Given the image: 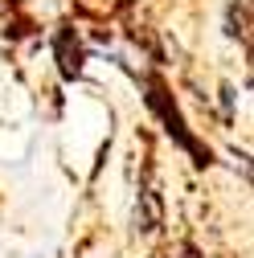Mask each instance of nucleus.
<instances>
[{"instance_id":"7ed1b4c3","label":"nucleus","mask_w":254,"mask_h":258,"mask_svg":"<svg viewBox=\"0 0 254 258\" xmlns=\"http://www.w3.org/2000/svg\"><path fill=\"white\" fill-rule=\"evenodd\" d=\"M230 33L246 41V5L242 0H230Z\"/></svg>"},{"instance_id":"f03ea898","label":"nucleus","mask_w":254,"mask_h":258,"mask_svg":"<svg viewBox=\"0 0 254 258\" xmlns=\"http://www.w3.org/2000/svg\"><path fill=\"white\" fill-rule=\"evenodd\" d=\"M57 57H61V74L66 78H74L82 70V49L78 45L70 49V33H57Z\"/></svg>"},{"instance_id":"f257e3e1","label":"nucleus","mask_w":254,"mask_h":258,"mask_svg":"<svg viewBox=\"0 0 254 258\" xmlns=\"http://www.w3.org/2000/svg\"><path fill=\"white\" fill-rule=\"evenodd\" d=\"M148 103H152L156 111L164 115V123H168V132L176 136V144L193 152V156H197V164H209V152H201V148L193 144V136L184 132V119H180V111H176V107L168 103V94H164V86H160V82H152V94H148Z\"/></svg>"}]
</instances>
